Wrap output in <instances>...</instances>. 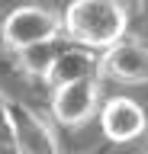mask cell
Returning <instances> with one entry per match:
<instances>
[{
  "label": "cell",
  "instance_id": "obj_3",
  "mask_svg": "<svg viewBox=\"0 0 148 154\" xmlns=\"http://www.w3.org/2000/svg\"><path fill=\"white\" fill-rule=\"evenodd\" d=\"M100 106H103L100 77L65 84V87H58V90H52V100H49L52 119L58 125H65V128L87 125L93 116H100Z\"/></svg>",
  "mask_w": 148,
  "mask_h": 154
},
{
  "label": "cell",
  "instance_id": "obj_6",
  "mask_svg": "<svg viewBox=\"0 0 148 154\" xmlns=\"http://www.w3.org/2000/svg\"><path fill=\"white\" fill-rule=\"evenodd\" d=\"M100 77H113L119 84H148V42L129 35L100 51Z\"/></svg>",
  "mask_w": 148,
  "mask_h": 154
},
{
  "label": "cell",
  "instance_id": "obj_7",
  "mask_svg": "<svg viewBox=\"0 0 148 154\" xmlns=\"http://www.w3.org/2000/svg\"><path fill=\"white\" fill-rule=\"evenodd\" d=\"M90 77H100V51L84 45H74L65 38V48L61 55L55 58L49 77H45V87L49 90H58L65 84H74V80H90Z\"/></svg>",
  "mask_w": 148,
  "mask_h": 154
},
{
  "label": "cell",
  "instance_id": "obj_4",
  "mask_svg": "<svg viewBox=\"0 0 148 154\" xmlns=\"http://www.w3.org/2000/svg\"><path fill=\"white\" fill-rule=\"evenodd\" d=\"M100 132L109 144L148 141V109L132 96H109L100 106Z\"/></svg>",
  "mask_w": 148,
  "mask_h": 154
},
{
  "label": "cell",
  "instance_id": "obj_2",
  "mask_svg": "<svg viewBox=\"0 0 148 154\" xmlns=\"http://www.w3.org/2000/svg\"><path fill=\"white\" fill-rule=\"evenodd\" d=\"M0 38L13 55L39 42H52L61 38V16L45 3H23V7L10 10L3 23H0Z\"/></svg>",
  "mask_w": 148,
  "mask_h": 154
},
{
  "label": "cell",
  "instance_id": "obj_1",
  "mask_svg": "<svg viewBox=\"0 0 148 154\" xmlns=\"http://www.w3.org/2000/svg\"><path fill=\"white\" fill-rule=\"evenodd\" d=\"M132 19L119 0H71L61 13V35L74 45L106 51L129 38Z\"/></svg>",
  "mask_w": 148,
  "mask_h": 154
},
{
  "label": "cell",
  "instance_id": "obj_5",
  "mask_svg": "<svg viewBox=\"0 0 148 154\" xmlns=\"http://www.w3.org/2000/svg\"><path fill=\"white\" fill-rule=\"evenodd\" d=\"M10 125H13V151L16 154H61L52 125L20 100L10 103Z\"/></svg>",
  "mask_w": 148,
  "mask_h": 154
},
{
  "label": "cell",
  "instance_id": "obj_11",
  "mask_svg": "<svg viewBox=\"0 0 148 154\" xmlns=\"http://www.w3.org/2000/svg\"><path fill=\"white\" fill-rule=\"evenodd\" d=\"M145 154H148V151H145Z\"/></svg>",
  "mask_w": 148,
  "mask_h": 154
},
{
  "label": "cell",
  "instance_id": "obj_8",
  "mask_svg": "<svg viewBox=\"0 0 148 154\" xmlns=\"http://www.w3.org/2000/svg\"><path fill=\"white\" fill-rule=\"evenodd\" d=\"M61 48H65V38H52V42L29 45V48H23V51H16V67H20L26 77L45 84V77H49L55 58L61 55Z\"/></svg>",
  "mask_w": 148,
  "mask_h": 154
},
{
  "label": "cell",
  "instance_id": "obj_10",
  "mask_svg": "<svg viewBox=\"0 0 148 154\" xmlns=\"http://www.w3.org/2000/svg\"><path fill=\"white\" fill-rule=\"evenodd\" d=\"M119 3H122V0H119Z\"/></svg>",
  "mask_w": 148,
  "mask_h": 154
},
{
  "label": "cell",
  "instance_id": "obj_9",
  "mask_svg": "<svg viewBox=\"0 0 148 154\" xmlns=\"http://www.w3.org/2000/svg\"><path fill=\"white\" fill-rule=\"evenodd\" d=\"M10 96L0 90V148H13V125H10Z\"/></svg>",
  "mask_w": 148,
  "mask_h": 154
}]
</instances>
